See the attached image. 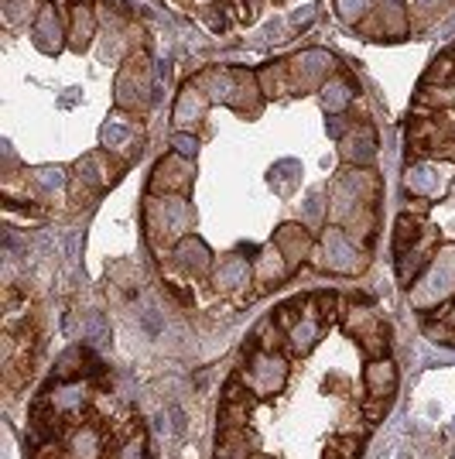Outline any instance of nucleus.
I'll list each match as a JSON object with an SVG mask.
<instances>
[{
    "label": "nucleus",
    "mask_w": 455,
    "mask_h": 459,
    "mask_svg": "<svg viewBox=\"0 0 455 459\" xmlns=\"http://www.w3.org/2000/svg\"><path fill=\"white\" fill-rule=\"evenodd\" d=\"M315 305H319V319H335V305H339V298L329 292H322V295H315Z\"/></svg>",
    "instance_id": "nucleus-5"
},
{
    "label": "nucleus",
    "mask_w": 455,
    "mask_h": 459,
    "mask_svg": "<svg viewBox=\"0 0 455 459\" xmlns=\"http://www.w3.org/2000/svg\"><path fill=\"white\" fill-rule=\"evenodd\" d=\"M417 103H455V93L452 89H421L417 93Z\"/></svg>",
    "instance_id": "nucleus-4"
},
{
    "label": "nucleus",
    "mask_w": 455,
    "mask_h": 459,
    "mask_svg": "<svg viewBox=\"0 0 455 459\" xmlns=\"http://www.w3.org/2000/svg\"><path fill=\"white\" fill-rule=\"evenodd\" d=\"M452 76H455L452 55H438V59L431 62V69H428V83H445V79H452Z\"/></svg>",
    "instance_id": "nucleus-3"
},
{
    "label": "nucleus",
    "mask_w": 455,
    "mask_h": 459,
    "mask_svg": "<svg viewBox=\"0 0 455 459\" xmlns=\"http://www.w3.org/2000/svg\"><path fill=\"white\" fill-rule=\"evenodd\" d=\"M417 237H421L417 219H411V216H401V219H397V251H408L411 244H417Z\"/></svg>",
    "instance_id": "nucleus-2"
},
{
    "label": "nucleus",
    "mask_w": 455,
    "mask_h": 459,
    "mask_svg": "<svg viewBox=\"0 0 455 459\" xmlns=\"http://www.w3.org/2000/svg\"><path fill=\"white\" fill-rule=\"evenodd\" d=\"M367 384H370L373 398H383V394L394 391L397 374H394V367H390L387 360H376V364H370V371H367Z\"/></svg>",
    "instance_id": "nucleus-1"
}]
</instances>
